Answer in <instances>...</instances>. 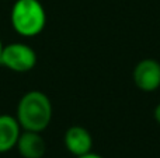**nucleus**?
Listing matches in <instances>:
<instances>
[{
    "instance_id": "obj_1",
    "label": "nucleus",
    "mask_w": 160,
    "mask_h": 158,
    "mask_svg": "<svg viewBox=\"0 0 160 158\" xmlns=\"http://www.w3.org/2000/svg\"><path fill=\"white\" fill-rule=\"evenodd\" d=\"M53 115L52 102L45 92L38 90L27 91L16 108V119L22 130L42 133L51 125Z\"/></svg>"
},
{
    "instance_id": "obj_2",
    "label": "nucleus",
    "mask_w": 160,
    "mask_h": 158,
    "mask_svg": "<svg viewBox=\"0 0 160 158\" xmlns=\"http://www.w3.org/2000/svg\"><path fill=\"white\" fill-rule=\"evenodd\" d=\"M13 30L24 38H34L47 25V11L39 0H16L10 10Z\"/></svg>"
},
{
    "instance_id": "obj_3",
    "label": "nucleus",
    "mask_w": 160,
    "mask_h": 158,
    "mask_svg": "<svg viewBox=\"0 0 160 158\" xmlns=\"http://www.w3.org/2000/svg\"><path fill=\"white\" fill-rule=\"evenodd\" d=\"M37 53L24 42H11L3 46L0 64L14 73H28L37 64Z\"/></svg>"
},
{
    "instance_id": "obj_4",
    "label": "nucleus",
    "mask_w": 160,
    "mask_h": 158,
    "mask_svg": "<svg viewBox=\"0 0 160 158\" xmlns=\"http://www.w3.org/2000/svg\"><path fill=\"white\" fill-rule=\"evenodd\" d=\"M133 83L141 91L153 92L160 87V63L155 59H143L133 69Z\"/></svg>"
},
{
    "instance_id": "obj_5",
    "label": "nucleus",
    "mask_w": 160,
    "mask_h": 158,
    "mask_svg": "<svg viewBox=\"0 0 160 158\" xmlns=\"http://www.w3.org/2000/svg\"><path fill=\"white\" fill-rule=\"evenodd\" d=\"M63 143L66 150L75 157L90 153L91 148H93V137H91L90 132L79 125L70 126L65 132Z\"/></svg>"
},
{
    "instance_id": "obj_6",
    "label": "nucleus",
    "mask_w": 160,
    "mask_h": 158,
    "mask_svg": "<svg viewBox=\"0 0 160 158\" xmlns=\"http://www.w3.org/2000/svg\"><path fill=\"white\" fill-rule=\"evenodd\" d=\"M16 148L22 158H42L47 153V143L38 132L22 130Z\"/></svg>"
},
{
    "instance_id": "obj_7",
    "label": "nucleus",
    "mask_w": 160,
    "mask_h": 158,
    "mask_svg": "<svg viewBox=\"0 0 160 158\" xmlns=\"http://www.w3.org/2000/svg\"><path fill=\"white\" fill-rule=\"evenodd\" d=\"M21 132L22 129L16 116H11L8 114L0 115V154L8 153L16 148Z\"/></svg>"
},
{
    "instance_id": "obj_8",
    "label": "nucleus",
    "mask_w": 160,
    "mask_h": 158,
    "mask_svg": "<svg viewBox=\"0 0 160 158\" xmlns=\"http://www.w3.org/2000/svg\"><path fill=\"white\" fill-rule=\"evenodd\" d=\"M76 158H104V157H101L100 154H96V153H93V151H90V153H86V154H83V156H79Z\"/></svg>"
},
{
    "instance_id": "obj_9",
    "label": "nucleus",
    "mask_w": 160,
    "mask_h": 158,
    "mask_svg": "<svg viewBox=\"0 0 160 158\" xmlns=\"http://www.w3.org/2000/svg\"><path fill=\"white\" fill-rule=\"evenodd\" d=\"M153 116H155V120L160 125V102L156 105L155 108V112H153Z\"/></svg>"
},
{
    "instance_id": "obj_10",
    "label": "nucleus",
    "mask_w": 160,
    "mask_h": 158,
    "mask_svg": "<svg viewBox=\"0 0 160 158\" xmlns=\"http://www.w3.org/2000/svg\"><path fill=\"white\" fill-rule=\"evenodd\" d=\"M3 46H4V44H3L2 38H0V55H2V50H3Z\"/></svg>"
}]
</instances>
